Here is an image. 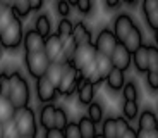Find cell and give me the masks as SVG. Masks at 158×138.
I'll return each mask as SVG.
<instances>
[{"mask_svg": "<svg viewBox=\"0 0 158 138\" xmlns=\"http://www.w3.org/2000/svg\"><path fill=\"white\" fill-rule=\"evenodd\" d=\"M7 97L10 99V102L14 104L16 109L29 105V100H31V88H29V83L26 81L23 74L19 71H14L9 74V93Z\"/></svg>", "mask_w": 158, "mask_h": 138, "instance_id": "obj_1", "label": "cell"}, {"mask_svg": "<svg viewBox=\"0 0 158 138\" xmlns=\"http://www.w3.org/2000/svg\"><path fill=\"white\" fill-rule=\"evenodd\" d=\"M12 121L16 122L21 136H36L38 135V122H36V114L29 105L16 109V114Z\"/></svg>", "mask_w": 158, "mask_h": 138, "instance_id": "obj_2", "label": "cell"}, {"mask_svg": "<svg viewBox=\"0 0 158 138\" xmlns=\"http://www.w3.org/2000/svg\"><path fill=\"white\" fill-rule=\"evenodd\" d=\"M24 38V26L21 17H14L10 24L0 33V47L5 50H14L19 45H23Z\"/></svg>", "mask_w": 158, "mask_h": 138, "instance_id": "obj_3", "label": "cell"}, {"mask_svg": "<svg viewBox=\"0 0 158 138\" xmlns=\"http://www.w3.org/2000/svg\"><path fill=\"white\" fill-rule=\"evenodd\" d=\"M24 66H26L31 78L38 79L47 74L50 59L47 57L45 52H24Z\"/></svg>", "mask_w": 158, "mask_h": 138, "instance_id": "obj_4", "label": "cell"}, {"mask_svg": "<svg viewBox=\"0 0 158 138\" xmlns=\"http://www.w3.org/2000/svg\"><path fill=\"white\" fill-rule=\"evenodd\" d=\"M81 79H83V76L79 74L77 67L72 62L67 64V69H65L62 79H60L59 87H57L59 95H62V97H71V95H74L77 87H79V83H81Z\"/></svg>", "mask_w": 158, "mask_h": 138, "instance_id": "obj_5", "label": "cell"}, {"mask_svg": "<svg viewBox=\"0 0 158 138\" xmlns=\"http://www.w3.org/2000/svg\"><path fill=\"white\" fill-rule=\"evenodd\" d=\"M93 43H95V48L98 54H103V55H108L110 57L114 48L117 47L118 40L115 36V33L112 31V28H102L96 35V38L93 40Z\"/></svg>", "mask_w": 158, "mask_h": 138, "instance_id": "obj_6", "label": "cell"}, {"mask_svg": "<svg viewBox=\"0 0 158 138\" xmlns=\"http://www.w3.org/2000/svg\"><path fill=\"white\" fill-rule=\"evenodd\" d=\"M59 97V90L47 76L36 79V99L41 104H52Z\"/></svg>", "mask_w": 158, "mask_h": 138, "instance_id": "obj_7", "label": "cell"}, {"mask_svg": "<svg viewBox=\"0 0 158 138\" xmlns=\"http://www.w3.org/2000/svg\"><path fill=\"white\" fill-rule=\"evenodd\" d=\"M134 26H136V23L129 12H120V14L115 16L114 23H112V31L115 33L118 42H124V38L129 35V31Z\"/></svg>", "mask_w": 158, "mask_h": 138, "instance_id": "obj_8", "label": "cell"}, {"mask_svg": "<svg viewBox=\"0 0 158 138\" xmlns=\"http://www.w3.org/2000/svg\"><path fill=\"white\" fill-rule=\"evenodd\" d=\"M45 54L50 59V62H62V52H64V40L57 33H52L45 38Z\"/></svg>", "mask_w": 158, "mask_h": 138, "instance_id": "obj_9", "label": "cell"}, {"mask_svg": "<svg viewBox=\"0 0 158 138\" xmlns=\"http://www.w3.org/2000/svg\"><path fill=\"white\" fill-rule=\"evenodd\" d=\"M96 48H95V43H86V45H77L74 52V59H72V64H74L77 69L84 67L86 64L93 62L96 57Z\"/></svg>", "mask_w": 158, "mask_h": 138, "instance_id": "obj_10", "label": "cell"}, {"mask_svg": "<svg viewBox=\"0 0 158 138\" xmlns=\"http://www.w3.org/2000/svg\"><path fill=\"white\" fill-rule=\"evenodd\" d=\"M110 59H112L114 67L122 69V71H127V69L131 67V64H132V54L127 50L126 45H124L122 42H118L117 47L114 48V52H112Z\"/></svg>", "mask_w": 158, "mask_h": 138, "instance_id": "obj_11", "label": "cell"}, {"mask_svg": "<svg viewBox=\"0 0 158 138\" xmlns=\"http://www.w3.org/2000/svg\"><path fill=\"white\" fill-rule=\"evenodd\" d=\"M24 52H43L45 50V36H41L35 28L28 29L23 38Z\"/></svg>", "mask_w": 158, "mask_h": 138, "instance_id": "obj_12", "label": "cell"}, {"mask_svg": "<svg viewBox=\"0 0 158 138\" xmlns=\"http://www.w3.org/2000/svg\"><path fill=\"white\" fill-rule=\"evenodd\" d=\"M141 12L151 31L158 29V0H141Z\"/></svg>", "mask_w": 158, "mask_h": 138, "instance_id": "obj_13", "label": "cell"}, {"mask_svg": "<svg viewBox=\"0 0 158 138\" xmlns=\"http://www.w3.org/2000/svg\"><path fill=\"white\" fill-rule=\"evenodd\" d=\"M76 93H77V100L81 105H89L93 100H95V93H96V87L93 85V83L89 81V79H81V83H79L77 90H76Z\"/></svg>", "mask_w": 158, "mask_h": 138, "instance_id": "obj_14", "label": "cell"}, {"mask_svg": "<svg viewBox=\"0 0 158 138\" xmlns=\"http://www.w3.org/2000/svg\"><path fill=\"white\" fill-rule=\"evenodd\" d=\"M55 109L57 105L53 104H43V107L40 109V126L45 131L55 128Z\"/></svg>", "mask_w": 158, "mask_h": 138, "instance_id": "obj_15", "label": "cell"}, {"mask_svg": "<svg viewBox=\"0 0 158 138\" xmlns=\"http://www.w3.org/2000/svg\"><path fill=\"white\" fill-rule=\"evenodd\" d=\"M72 40L77 45H86V43H93V35H91L89 28L83 23L77 21L74 23V29H72Z\"/></svg>", "mask_w": 158, "mask_h": 138, "instance_id": "obj_16", "label": "cell"}, {"mask_svg": "<svg viewBox=\"0 0 158 138\" xmlns=\"http://www.w3.org/2000/svg\"><path fill=\"white\" fill-rule=\"evenodd\" d=\"M105 85H107L108 90H112V91L122 90L124 85H126V71L114 67V69L108 73V76L105 78Z\"/></svg>", "mask_w": 158, "mask_h": 138, "instance_id": "obj_17", "label": "cell"}, {"mask_svg": "<svg viewBox=\"0 0 158 138\" xmlns=\"http://www.w3.org/2000/svg\"><path fill=\"white\" fill-rule=\"evenodd\" d=\"M132 66L136 67V71L141 74L148 73V43H143L138 50L132 54Z\"/></svg>", "mask_w": 158, "mask_h": 138, "instance_id": "obj_18", "label": "cell"}, {"mask_svg": "<svg viewBox=\"0 0 158 138\" xmlns=\"http://www.w3.org/2000/svg\"><path fill=\"white\" fill-rule=\"evenodd\" d=\"M122 43L126 45V48L131 52V54H134V52L138 50L143 43H144V42H143V31H141V28H139L138 24H136V26L129 31V35L124 38Z\"/></svg>", "mask_w": 158, "mask_h": 138, "instance_id": "obj_19", "label": "cell"}, {"mask_svg": "<svg viewBox=\"0 0 158 138\" xmlns=\"http://www.w3.org/2000/svg\"><path fill=\"white\" fill-rule=\"evenodd\" d=\"M158 128V116L151 109H144L138 116V130H155Z\"/></svg>", "mask_w": 158, "mask_h": 138, "instance_id": "obj_20", "label": "cell"}, {"mask_svg": "<svg viewBox=\"0 0 158 138\" xmlns=\"http://www.w3.org/2000/svg\"><path fill=\"white\" fill-rule=\"evenodd\" d=\"M65 69H67V64L65 62H50V66H48L47 74L45 76H47L55 87H59V83H60V79H62Z\"/></svg>", "mask_w": 158, "mask_h": 138, "instance_id": "obj_21", "label": "cell"}, {"mask_svg": "<svg viewBox=\"0 0 158 138\" xmlns=\"http://www.w3.org/2000/svg\"><path fill=\"white\" fill-rule=\"evenodd\" d=\"M14 114H16V107L10 102V99L5 95H0V122L12 121Z\"/></svg>", "mask_w": 158, "mask_h": 138, "instance_id": "obj_22", "label": "cell"}, {"mask_svg": "<svg viewBox=\"0 0 158 138\" xmlns=\"http://www.w3.org/2000/svg\"><path fill=\"white\" fill-rule=\"evenodd\" d=\"M95 62H96V71H98L100 78L105 81V78L108 76V73L114 69V64H112V59L108 55H103V54H96L95 57Z\"/></svg>", "mask_w": 158, "mask_h": 138, "instance_id": "obj_23", "label": "cell"}, {"mask_svg": "<svg viewBox=\"0 0 158 138\" xmlns=\"http://www.w3.org/2000/svg\"><path fill=\"white\" fill-rule=\"evenodd\" d=\"M35 29L41 36H45V38H47L48 35H52V19H50V16H48L47 12H41V14H38V16H36V19H35Z\"/></svg>", "mask_w": 158, "mask_h": 138, "instance_id": "obj_24", "label": "cell"}, {"mask_svg": "<svg viewBox=\"0 0 158 138\" xmlns=\"http://www.w3.org/2000/svg\"><path fill=\"white\" fill-rule=\"evenodd\" d=\"M79 130H81V136L83 138H95L96 136V122H93L88 116H83V118L77 121Z\"/></svg>", "mask_w": 158, "mask_h": 138, "instance_id": "obj_25", "label": "cell"}, {"mask_svg": "<svg viewBox=\"0 0 158 138\" xmlns=\"http://www.w3.org/2000/svg\"><path fill=\"white\" fill-rule=\"evenodd\" d=\"M139 104L136 102V100H124L122 104V116L127 119V121H134V119H138L139 116Z\"/></svg>", "mask_w": 158, "mask_h": 138, "instance_id": "obj_26", "label": "cell"}, {"mask_svg": "<svg viewBox=\"0 0 158 138\" xmlns=\"http://www.w3.org/2000/svg\"><path fill=\"white\" fill-rule=\"evenodd\" d=\"M10 9L14 11V14H16L17 17H21V19H26V17L33 12L31 5H29V0H14Z\"/></svg>", "mask_w": 158, "mask_h": 138, "instance_id": "obj_27", "label": "cell"}, {"mask_svg": "<svg viewBox=\"0 0 158 138\" xmlns=\"http://www.w3.org/2000/svg\"><path fill=\"white\" fill-rule=\"evenodd\" d=\"M72 29H74V23H72L69 17H60L59 24H57V35L62 40H67L72 36Z\"/></svg>", "mask_w": 158, "mask_h": 138, "instance_id": "obj_28", "label": "cell"}, {"mask_svg": "<svg viewBox=\"0 0 158 138\" xmlns=\"http://www.w3.org/2000/svg\"><path fill=\"white\" fill-rule=\"evenodd\" d=\"M103 114H105V110H103V105L100 102H96V100H93V102L88 105V118L91 119L93 122H102L103 121Z\"/></svg>", "mask_w": 158, "mask_h": 138, "instance_id": "obj_29", "label": "cell"}, {"mask_svg": "<svg viewBox=\"0 0 158 138\" xmlns=\"http://www.w3.org/2000/svg\"><path fill=\"white\" fill-rule=\"evenodd\" d=\"M102 135L105 138H118L115 118H105L102 121Z\"/></svg>", "mask_w": 158, "mask_h": 138, "instance_id": "obj_30", "label": "cell"}, {"mask_svg": "<svg viewBox=\"0 0 158 138\" xmlns=\"http://www.w3.org/2000/svg\"><path fill=\"white\" fill-rule=\"evenodd\" d=\"M76 48H77V43H76L74 40L67 38V40H64V52H62V62L65 64H71L72 59H74V52Z\"/></svg>", "mask_w": 158, "mask_h": 138, "instance_id": "obj_31", "label": "cell"}, {"mask_svg": "<svg viewBox=\"0 0 158 138\" xmlns=\"http://www.w3.org/2000/svg\"><path fill=\"white\" fill-rule=\"evenodd\" d=\"M148 71L158 73V47L148 43Z\"/></svg>", "mask_w": 158, "mask_h": 138, "instance_id": "obj_32", "label": "cell"}, {"mask_svg": "<svg viewBox=\"0 0 158 138\" xmlns=\"http://www.w3.org/2000/svg\"><path fill=\"white\" fill-rule=\"evenodd\" d=\"M138 87H136V83L134 81H126V85H124L122 88V97L124 100H136L138 102Z\"/></svg>", "mask_w": 158, "mask_h": 138, "instance_id": "obj_33", "label": "cell"}, {"mask_svg": "<svg viewBox=\"0 0 158 138\" xmlns=\"http://www.w3.org/2000/svg\"><path fill=\"white\" fill-rule=\"evenodd\" d=\"M14 17H17L16 14H14V11H12L10 7H4V11L0 12V33L14 21Z\"/></svg>", "mask_w": 158, "mask_h": 138, "instance_id": "obj_34", "label": "cell"}, {"mask_svg": "<svg viewBox=\"0 0 158 138\" xmlns=\"http://www.w3.org/2000/svg\"><path fill=\"white\" fill-rule=\"evenodd\" d=\"M55 12L60 17H69L72 12V5L67 0H55Z\"/></svg>", "mask_w": 158, "mask_h": 138, "instance_id": "obj_35", "label": "cell"}, {"mask_svg": "<svg viewBox=\"0 0 158 138\" xmlns=\"http://www.w3.org/2000/svg\"><path fill=\"white\" fill-rule=\"evenodd\" d=\"M64 135H65V138H83L81 136L79 124L76 121H69L67 122V126L64 128Z\"/></svg>", "mask_w": 158, "mask_h": 138, "instance_id": "obj_36", "label": "cell"}, {"mask_svg": "<svg viewBox=\"0 0 158 138\" xmlns=\"http://www.w3.org/2000/svg\"><path fill=\"white\" fill-rule=\"evenodd\" d=\"M67 122H69L67 112H65L62 107H57V109H55V128L64 130V128L67 126Z\"/></svg>", "mask_w": 158, "mask_h": 138, "instance_id": "obj_37", "label": "cell"}, {"mask_svg": "<svg viewBox=\"0 0 158 138\" xmlns=\"http://www.w3.org/2000/svg\"><path fill=\"white\" fill-rule=\"evenodd\" d=\"M93 0H77V4H76V9L81 16H89L91 12H93Z\"/></svg>", "mask_w": 158, "mask_h": 138, "instance_id": "obj_38", "label": "cell"}, {"mask_svg": "<svg viewBox=\"0 0 158 138\" xmlns=\"http://www.w3.org/2000/svg\"><path fill=\"white\" fill-rule=\"evenodd\" d=\"M4 138H21V133L14 121L4 122Z\"/></svg>", "mask_w": 158, "mask_h": 138, "instance_id": "obj_39", "label": "cell"}, {"mask_svg": "<svg viewBox=\"0 0 158 138\" xmlns=\"http://www.w3.org/2000/svg\"><path fill=\"white\" fill-rule=\"evenodd\" d=\"M146 85L151 91H158V73H153V71L146 73Z\"/></svg>", "mask_w": 158, "mask_h": 138, "instance_id": "obj_40", "label": "cell"}, {"mask_svg": "<svg viewBox=\"0 0 158 138\" xmlns=\"http://www.w3.org/2000/svg\"><path fill=\"white\" fill-rule=\"evenodd\" d=\"M115 122H117V135L120 136V135H124L127 130L131 128L129 121H127L124 116H118V118H115Z\"/></svg>", "mask_w": 158, "mask_h": 138, "instance_id": "obj_41", "label": "cell"}, {"mask_svg": "<svg viewBox=\"0 0 158 138\" xmlns=\"http://www.w3.org/2000/svg\"><path fill=\"white\" fill-rule=\"evenodd\" d=\"M9 93V74L7 73H0V95Z\"/></svg>", "mask_w": 158, "mask_h": 138, "instance_id": "obj_42", "label": "cell"}, {"mask_svg": "<svg viewBox=\"0 0 158 138\" xmlns=\"http://www.w3.org/2000/svg\"><path fill=\"white\" fill-rule=\"evenodd\" d=\"M43 138H65L64 135V130H59V128H50V130L45 131Z\"/></svg>", "mask_w": 158, "mask_h": 138, "instance_id": "obj_43", "label": "cell"}, {"mask_svg": "<svg viewBox=\"0 0 158 138\" xmlns=\"http://www.w3.org/2000/svg\"><path fill=\"white\" fill-rule=\"evenodd\" d=\"M138 138H158V128H155V130H138Z\"/></svg>", "mask_w": 158, "mask_h": 138, "instance_id": "obj_44", "label": "cell"}, {"mask_svg": "<svg viewBox=\"0 0 158 138\" xmlns=\"http://www.w3.org/2000/svg\"><path fill=\"white\" fill-rule=\"evenodd\" d=\"M105 5H107V9H118L120 5H122V0H105Z\"/></svg>", "mask_w": 158, "mask_h": 138, "instance_id": "obj_45", "label": "cell"}, {"mask_svg": "<svg viewBox=\"0 0 158 138\" xmlns=\"http://www.w3.org/2000/svg\"><path fill=\"white\" fill-rule=\"evenodd\" d=\"M118 138H138V130H134V128L131 126L129 130L126 131L124 135H120Z\"/></svg>", "mask_w": 158, "mask_h": 138, "instance_id": "obj_46", "label": "cell"}, {"mask_svg": "<svg viewBox=\"0 0 158 138\" xmlns=\"http://www.w3.org/2000/svg\"><path fill=\"white\" fill-rule=\"evenodd\" d=\"M122 4L129 5V7H134V5H138V0H122Z\"/></svg>", "mask_w": 158, "mask_h": 138, "instance_id": "obj_47", "label": "cell"}, {"mask_svg": "<svg viewBox=\"0 0 158 138\" xmlns=\"http://www.w3.org/2000/svg\"><path fill=\"white\" fill-rule=\"evenodd\" d=\"M12 2H14V0H0V4L4 5V7H10Z\"/></svg>", "mask_w": 158, "mask_h": 138, "instance_id": "obj_48", "label": "cell"}, {"mask_svg": "<svg viewBox=\"0 0 158 138\" xmlns=\"http://www.w3.org/2000/svg\"><path fill=\"white\" fill-rule=\"evenodd\" d=\"M153 38H155V45L158 47V29H155V31H153Z\"/></svg>", "mask_w": 158, "mask_h": 138, "instance_id": "obj_49", "label": "cell"}, {"mask_svg": "<svg viewBox=\"0 0 158 138\" xmlns=\"http://www.w3.org/2000/svg\"><path fill=\"white\" fill-rule=\"evenodd\" d=\"M0 138H4V122H0Z\"/></svg>", "mask_w": 158, "mask_h": 138, "instance_id": "obj_50", "label": "cell"}, {"mask_svg": "<svg viewBox=\"0 0 158 138\" xmlns=\"http://www.w3.org/2000/svg\"><path fill=\"white\" fill-rule=\"evenodd\" d=\"M67 2L72 5V7H76V4H77V0H67Z\"/></svg>", "mask_w": 158, "mask_h": 138, "instance_id": "obj_51", "label": "cell"}, {"mask_svg": "<svg viewBox=\"0 0 158 138\" xmlns=\"http://www.w3.org/2000/svg\"><path fill=\"white\" fill-rule=\"evenodd\" d=\"M95 138H105V136H103L102 133H96V136H95Z\"/></svg>", "mask_w": 158, "mask_h": 138, "instance_id": "obj_52", "label": "cell"}, {"mask_svg": "<svg viewBox=\"0 0 158 138\" xmlns=\"http://www.w3.org/2000/svg\"><path fill=\"white\" fill-rule=\"evenodd\" d=\"M2 11H4V5H2V4H0V12H2Z\"/></svg>", "mask_w": 158, "mask_h": 138, "instance_id": "obj_53", "label": "cell"}, {"mask_svg": "<svg viewBox=\"0 0 158 138\" xmlns=\"http://www.w3.org/2000/svg\"><path fill=\"white\" fill-rule=\"evenodd\" d=\"M21 138H36V136H21Z\"/></svg>", "mask_w": 158, "mask_h": 138, "instance_id": "obj_54", "label": "cell"}, {"mask_svg": "<svg viewBox=\"0 0 158 138\" xmlns=\"http://www.w3.org/2000/svg\"><path fill=\"white\" fill-rule=\"evenodd\" d=\"M0 48H2V47H0Z\"/></svg>", "mask_w": 158, "mask_h": 138, "instance_id": "obj_55", "label": "cell"}]
</instances>
